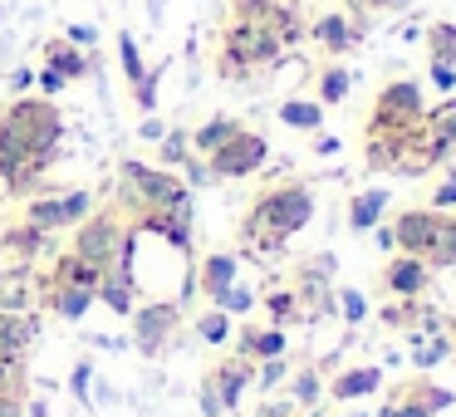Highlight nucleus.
Here are the masks:
<instances>
[{
	"label": "nucleus",
	"instance_id": "49",
	"mask_svg": "<svg viewBox=\"0 0 456 417\" xmlns=\"http://www.w3.org/2000/svg\"><path fill=\"white\" fill-rule=\"evenodd\" d=\"M197 403H201V417H226V407H221L216 388H211L207 378H201V397H197Z\"/></svg>",
	"mask_w": 456,
	"mask_h": 417
},
{
	"label": "nucleus",
	"instance_id": "48",
	"mask_svg": "<svg viewBox=\"0 0 456 417\" xmlns=\"http://www.w3.org/2000/svg\"><path fill=\"white\" fill-rule=\"evenodd\" d=\"M427 79H432L442 94H452L456 89V64H427Z\"/></svg>",
	"mask_w": 456,
	"mask_h": 417
},
{
	"label": "nucleus",
	"instance_id": "55",
	"mask_svg": "<svg viewBox=\"0 0 456 417\" xmlns=\"http://www.w3.org/2000/svg\"><path fill=\"white\" fill-rule=\"evenodd\" d=\"M373 236H378V246H383L387 256L397 250V241H393V226H387V221H378V226H373Z\"/></svg>",
	"mask_w": 456,
	"mask_h": 417
},
{
	"label": "nucleus",
	"instance_id": "39",
	"mask_svg": "<svg viewBox=\"0 0 456 417\" xmlns=\"http://www.w3.org/2000/svg\"><path fill=\"white\" fill-rule=\"evenodd\" d=\"M118 64H123V79H128V89L148 74V64H142V50H138V40H133V30H123L118 35Z\"/></svg>",
	"mask_w": 456,
	"mask_h": 417
},
{
	"label": "nucleus",
	"instance_id": "41",
	"mask_svg": "<svg viewBox=\"0 0 456 417\" xmlns=\"http://www.w3.org/2000/svg\"><path fill=\"white\" fill-rule=\"evenodd\" d=\"M348 15H358V20H368V15H403L412 11V0H344Z\"/></svg>",
	"mask_w": 456,
	"mask_h": 417
},
{
	"label": "nucleus",
	"instance_id": "1",
	"mask_svg": "<svg viewBox=\"0 0 456 417\" xmlns=\"http://www.w3.org/2000/svg\"><path fill=\"white\" fill-rule=\"evenodd\" d=\"M314 221V187L309 182H275V187H260L256 201L240 217V246L246 256H285L289 236Z\"/></svg>",
	"mask_w": 456,
	"mask_h": 417
},
{
	"label": "nucleus",
	"instance_id": "27",
	"mask_svg": "<svg viewBox=\"0 0 456 417\" xmlns=\"http://www.w3.org/2000/svg\"><path fill=\"white\" fill-rule=\"evenodd\" d=\"M289 403L299 407V413H305V407H319L324 403V368L319 364H299L295 373H289Z\"/></svg>",
	"mask_w": 456,
	"mask_h": 417
},
{
	"label": "nucleus",
	"instance_id": "25",
	"mask_svg": "<svg viewBox=\"0 0 456 417\" xmlns=\"http://www.w3.org/2000/svg\"><path fill=\"white\" fill-rule=\"evenodd\" d=\"M383 217H387V187H368L348 201V231L354 236H368Z\"/></svg>",
	"mask_w": 456,
	"mask_h": 417
},
{
	"label": "nucleus",
	"instance_id": "43",
	"mask_svg": "<svg viewBox=\"0 0 456 417\" xmlns=\"http://www.w3.org/2000/svg\"><path fill=\"white\" fill-rule=\"evenodd\" d=\"M285 378H289V358L285 354H280V358H260V364H256V383L265 388V393H270V388H280Z\"/></svg>",
	"mask_w": 456,
	"mask_h": 417
},
{
	"label": "nucleus",
	"instance_id": "37",
	"mask_svg": "<svg viewBox=\"0 0 456 417\" xmlns=\"http://www.w3.org/2000/svg\"><path fill=\"white\" fill-rule=\"evenodd\" d=\"M442 358H452V329H442V334H432V339H422V344H412V364L422 368H436Z\"/></svg>",
	"mask_w": 456,
	"mask_h": 417
},
{
	"label": "nucleus",
	"instance_id": "18",
	"mask_svg": "<svg viewBox=\"0 0 456 417\" xmlns=\"http://www.w3.org/2000/svg\"><path fill=\"white\" fill-rule=\"evenodd\" d=\"M40 60H45V70L64 74L69 84H79V79H89V74H94V54L79 50V45H69L64 35H50V40L40 45Z\"/></svg>",
	"mask_w": 456,
	"mask_h": 417
},
{
	"label": "nucleus",
	"instance_id": "32",
	"mask_svg": "<svg viewBox=\"0 0 456 417\" xmlns=\"http://www.w3.org/2000/svg\"><path fill=\"white\" fill-rule=\"evenodd\" d=\"M422 40H427V64H456V20H432Z\"/></svg>",
	"mask_w": 456,
	"mask_h": 417
},
{
	"label": "nucleus",
	"instance_id": "45",
	"mask_svg": "<svg viewBox=\"0 0 456 417\" xmlns=\"http://www.w3.org/2000/svg\"><path fill=\"white\" fill-rule=\"evenodd\" d=\"M69 388H74V397H79V403H94V358H84V364H74V373H69Z\"/></svg>",
	"mask_w": 456,
	"mask_h": 417
},
{
	"label": "nucleus",
	"instance_id": "29",
	"mask_svg": "<svg viewBox=\"0 0 456 417\" xmlns=\"http://www.w3.org/2000/svg\"><path fill=\"white\" fill-rule=\"evenodd\" d=\"M50 280H60V285H84V290H99L103 270H94L89 260H84V256H74V250H60V256H54Z\"/></svg>",
	"mask_w": 456,
	"mask_h": 417
},
{
	"label": "nucleus",
	"instance_id": "13",
	"mask_svg": "<svg viewBox=\"0 0 456 417\" xmlns=\"http://www.w3.org/2000/svg\"><path fill=\"white\" fill-rule=\"evenodd\" d=\"M387 226H393V241H397V250H403V256H417V260H422L427 250H432V241H436L442 211H432L427 201H422V207H403L393 221H387Z\"/></svg>",
	"mask_w": 456,
	"mask_h": 417
},
{
	"label": "nucleus",
	"instance_id": "33",
	"mask_svg": "<svg viewBox=\"0 0 456 417\" xmlns=\"http://www.w3.org/2000/svg\"><path fill=\"white\" fill-rule=\"evenodd\" d=\"M260 305H265V315H270V324H275V329L299 324V299H295V290H289V285L265 290V295H260Z\"/></svg>",
	"mask_w": 456,
	"mask_h": 417
},
{
	"label": "nucleus",
	"instance_id": "9",
	"mask_svg": "<svg viewBox=\"0 0 456 417\" xmlns=\"http://www.w3.org/2000/svg\"><path fill=\"white\" fill-rule=\"evenodd\" d=\"M201 162H207L211 182H240V177H250V172H260L270 162V143H265V133L240 128L236 138H226L211 158H201Z\"/></svg>",
	"mask_w": 456,
	"mask_h": 417
},
{
	"label": "nucleus",
	"instance_id": "8",
	"mask_svg": "<svg viewBox=\"0 0 456 417\" xmlns=\"http://www.w3.org/2000/svg\"><path fill=\"white\" fill-rule=\"evenodd\" d=\"M138 236H158V241H167L177 256H187L191 260V236H197V201H191V192L187 197H177L172 207H152V211H138V217L128 221Z\"/></svg>",
	"mask_w": 456,
	"mask_h": 417
},
{
	"label": "nucleus",
	"instance_id": "38",
	"mask_svg": "<svg viewBox=\"0 0 456 417\" xmlns=\"http://www.w3.org/2000/svg\"><path fill=\"white\" fill-rule=\"evenodd\" d=\"M422 123H427V128H432V133H442V138H446V143H452V148H456V94H446L442 103H432Z\"/></svg>",
	"mask_w": 456,
	"mask_h": 417
},
{
	"label": "nucleus",
	"instance_id": "30",
	"mask_svg": "<svg viewBox=\"0 0 456 417\" xmlns=\"http://www.w3.org/2000/svg\"><path fill=\"white\" fill-rule=\"evenodd\" d=\"M275 113H280V123L295 128V133H319L324 128V103L319 99H285Z\"/></svg>",
	"mask_w": 456,
	"mask_h": 417
},
{
	"label": "nucleus",
	"instance_id": "7",
	"mask_svg": "<svg viewBox=\"0 0 456 417\" xmlns=\"http://www.w3.org/2000/svg\"><path fill=\"white\" fill-rule=\"evenodd\" d=\"M334 270H338V260L329 256V250H319V256H309L295 266L289 290H295V299H299V324H319V319L334 315V290H329Z\"/></svg>",
	"mask_w": 456,
	"mask_h": 417
},
{
	"label": "nucleus",
	"instance_id": "34",
	"mask_svg": "<svg viewBox=\"0 0 456 417\" xmlns=\"http://www.w3.org/2000/svg\"><path fill=\"white\" fill-rule=\"evenodd\" d=\"M231 329H236V324H231V315H226V309H216V305H207L197 315V339H201V344H231Z\"/></svg>",
	"mask_w": 456,
	"mask_h": 417
},
{
	"label": "nucleus",
	"instance_id": "54",
	"mask_svg": "<svg viewBox=\"0 0 456 417\" xmlns=\"http://www.w3.org/2000/svg\"><path fill=\"white\" fill-rule=\"evenodd\" d=\"M309 138H314V152H319V158H334V152H338V138H334V133H309Z\"/></svg>",
	"mask_w": 456,
	"mask_h": 417
},
{
	"label": "nucleus",
	"instance_id": "16",
	"mask_svg": "<svg viewBox=\"0 0 456 417\" xmlns=\"http://www.w3.org/2000/svg\"><path fill=\"white\" fill-rule=\"evenodd\" d=\"M236 280H240V256L236 250H207V256L191 266V285H197V295H207L211 305H216Z\"/></svg>",
	"mask_w": 456,
	"mask_h": 417
},
{
	"label": "nucleus",
	"instance_id": "6",
	"mask_svg": "<svg viewBox=\"0 0 456 417\" xmlns=\"http://www.w3.org/2000/svg\"><path fill=\"white\" fill-rule=\"evenodd\" d=\"M123 241H128V217H123L118 207H99L74 226V246L69 250L84 256L94 270H109L113 260H118Z\"/></svg>",
	"mask_w": 456,
	"mask_h": 417
},
{
	"label": "nucleus",
	"instance_id": "17",
	"mask_svg": "<svg viewBox=\"0 0 456 417\" xmlns=\"http://www.w3.org/2000/svg\"><path fill=\"white\" fill-rule=\"evenodd\" d=\"M383 388V368L378 364H354V368H338L329 378V403H358V397H373Z\"/></svg>",
	"mask_w": 456,
	"mask_h": 417
},
{
	"label": "nucleus",
	"instance_id": "57",
	"mask_svg": "<svg viewBox=\"0 0 456 417\" xmlns=\"http://www.w3.org/2000/svg\"><path fill=\"white\" fill-rule=\"evenodd\" d=\"M305 417H324V407H305Z\"/></svg>",
	"mask_w": 456,
	"mask_h": 417
},
{
	"label": "nucleus",
	"instance_id": "36",
	"mask_svg": "<svg viewBox=\"0 0 456 417\" xmlns=\"http://www.w3.org/2000/svg\"><path fill=\"white\" fill-rule=\"evenodd\" d=\"M187 158H191V138L182 128H172V133H162V138H158V168L177 172Z\"/></svg>",
	"mask_w": 456,
	"mask_h": 417
},
{
	"label": "nucleus",
	"instance_id": "51",
	"mask_svg": "<svg viewBox=\"0 0 456 417\" xmlns=\"http://www.w3.org/2000/svg\"><path fill=\"white\" fill-rule=\"evenodd\" d=\"M256 417H299V407L289 403V397H270V403H260Z\"/></svg>",
	"mask_w": 456,
	"mask_h": 417
},
{
	"label": "nucleus",
	"instance_id": "26",
	"mask_svg": "<svg viewBox=\"0 0 456 417\" xmlns=\"http://www.w3.org/2000/svg\"><path fill=\"white\" fill-rule=\"evenodd\" d=\"M240 128H246L240 119H231V113H216V119H207L201 128L187 133V138H191V152H197V158H211V152H216L226 138H236Z\"/></svg>",
	"mask_w": 456,
	"mask_h": 417
},
{
	"label": "nucleus",
	"instance_id": "42",
	"mask_svg": "<svg viewBox=\"0 0 456 417\" xmlns=\"http://www.w3.org/2000/svg\"><path fill=\"white\" fill-rule=\"evenodd\" d=\"M256 305H260V295H256V290H250V285H240V280H236V285H231L226 295L216 299V309H226L231 319H236V315H250V309H256Z\"/></svg>",
	"mask_w": 456,
	"mask_h": 417
},
{
	"label": "nucleus",
	"instance_id": "53",
	"mask_svg": "<svg viewBox=\"0 0 456 417\" xmlns=\"http://www.w3.org/2000/svg\"><path fill=\"white\" fill-rule=\"evenodd\" d=\"M162 133H167V123L158 119V113H142V123H138V138H148V143H158Z\"/></svg>",
	"mask_w": 456,
	"mask_h": 417
},
{
	"label": "nucleus",
	"instance_id": "19",
	"mask_svg": "<svg viewBox=\"0 0 456 417\" xmlns=\"http://www.w3.org/2000/svg\"><path fill=\"white\" fill-rule=\"evenodd\" d=\"M54 236L40 226H30V221H15V226H0V256L11 260V266H25V260H35L40 250H50Z\"/></svg>",
	"mask_w": 456,
	"mask_h": 417
},
{
	"label": "nucleus",
	"instance_id": "46",
	"mask_svg": "<svg viewBox=\"0 0 456 417\" xmlns=\"http://www.w3.org/2000/svg\"><path fill=\"white\" fill-rule=\"evenodd\" d=\"M427 207L432 211H456V172H446V177L436 182L432 197H427Z\"/></svg>",
	"mask_w": 456,
	"mask_h": 417
},
{
	"label": "nucleus",
	"instance_id": "15",
	"mask_svg": "<svg viewBox=\"0 0 456 417\" xmlns=\"http://www.w3.org/2000/svg\"><path fill=\"white\" fill-rule=\"evenodd\" d=\"M211 388H216V397H221V407H226V413H236L240 407V397H246V388L256 383V358H240V354H226L221 358V364H211L207 373Z\"/></svg>",
	"mask_w": 456,
	"mask_h": 417
},
{
	"label": "nucleus",
	"instance_id": "58",
	"mask_svg": "<svg viewBox=\"0 0 456 417\" xmlns=\"http://www.w3.org/2000/svg\"><path fill=\"white\" fill-rule=\"evenodd\" d=\"M452 358H456V329H452Z\"/></svg>",
	"mask_w": 456,
	"mask_h": 417
},
{
	"label": "nucleus",
	"instance_id": "3",
	"mask_svg": "<svg viewBox=\"0 0 456 417\" xmlns=\"http://www.w3.org/2000/svg\"><path fill=\"white\" fill-rule=\"evenodd\" d=\"M187 182L167 168H152V162H138V158H123L118 162V187H113V207L123 217H138V211H152V207H172L177 197H187Z\"/></svg>",
	"mask_w": 456,
	"mask_h": 417
},
{
	"label": "nucleus",
	"instance_id": "40",
	"mask_svg": "<svg viewBox=\"0 0 456 417\" xmlns=\"http://www.w3.org/2000/svg\"><path fill=\"white\" fill-rule=\"evenodd\" d=\"M162 70H167V64H152V70L142 74L138 84H133V109H138V113H152V109H158V84H162Z\"/></svg>",
	"mask_w": 456,
	"mask_h": 417
},
{
	"label": "nucleus",
	"instance_id": "5",
	"mask_svg": "<svg viewBox=\"0 0 456 417\" xmlns=\"http://www.w3.org/2000/svg\"><path fill=\"white\" fill-rule=\"evenodd\" d=\"M427 119V94L417 79H393L373 94V109L363 119V133H407Z\"/></svg>",
	"mask_w": 456,
	"mask_h": 417
},
{
	"label": "nucleus",
	"instance_id": "20",
	"mask_svg": "<svg viewBox=\"0 0 456 417\" xmlns=\"http://www.w3.org/2000/svg\"><path fill=\"white\" fill-rule=\"evenodd\" d=\"M387 403H412V407H422L427 417H436V413H446V407H456V393H446L442 383L417 373V378H407V383H397L393 393H387Z\"/></svg>",
	"mask_w": 456,
	"mask_h": 417
},
{
	"label": "nucleus",
	"instance_id": "24",
	"mask_svg": "<svg viewBox=\"0 0 456 417\" xmlns=\"http://www.w3.org/2000/svg\"><path fill=\"white\" fill-rule=\"evenodd\" d=\"M94 299L99 305H109L118 319L133 315V305H138V285H133V270H103L99 290H94Z\"/></svg>",
	"mask_w": 456,
	"mask_h": 417
},
{
	"label": "nucleus",
	"instance_id": "22",
	"mask_svg": "<svg viewBox=\"0 0 456 417\" xmlns=\"http://www.w3.org/2000/svg\"><path fill=\"white\" fill-rule=\"evenodd\" d=\"M40 299H45V309H54V315L69 319V324L94 309V290H84V285H60V280H50V275H45Z\"/></svg>",
	"mask_w": 456,
	"mask_h": 417
},
{
	"label": "nucleus",
	"instance_id": "44",
	"mask_svg": "<svg viewBox=\"0 0 456 417\" xmlns=\"http://www.w3.org/2000/svg\"><path fill=\"white\" fill-rule=\"evenodd\" d=\"M334 309L348 319V324H363V319H368V299L358 295V290H338V295H334Z\"/></svg>",
	"mask_w": 456,
	"mask_h": 417
},
{
	"label": "nucleus",
	"instance_id": "12",
	"mask_svg": "<svg viewBox=\"0 0 456 417\" xmlns=\"http://www.w3.org/2000/svg\"><path fill=\"white\" fill-rule=\"evenodd\" d=\"M363 35H368V20H358L348 11H324L319 20H309L305 40H314L324 60H344V54H354L363 45Z\"/></svg>",
	"mask_w": 456,
	"mask_h": 417
},
{
	"label": "nucleus",
	"instance_id": "47",
	"mask_svg": "<svg viewBox=\"0 0 456 417\" xmlns=\"http://www.w3.org/2000/svg\"><path fill=\"white\" fill-rule=\"evenodd\" d=\"M35 89H40L45 99H54V94L69 89V79H64V74H54V70H40V74H35Z\"/></svg>",
	"mask_w": 456,
	"mask_h": 417
},
{
	"label": "nucleus",
	"instance_id": "23",
	"mask_svg": "<svg viewBox=\"0 0 456 417\" xmlns=\"http://www.w3.org/2000/svg\"><path fill=\"white\" fill-rule=\"evenodd\" d=\"M35 339H40V324H35V315L0 309V358H25Z\"/></svg>",
	"mask_w": 456,
	"mask_h": 417
},
{
	"label": "nucleus",
	"instance_id": "35",
	"mask_svg": "<svg viewBox=\"0 0 456 417\" xmlns=\"http://www.w3.org/2000/svg\"><path fill=\"white\" fill-rule=\"evenodd\" d=\"M0 397H30V364L0 358Z\"/></svg>",
	"mask_w": 456,
	"mask_h": 417
},
{
	"label": "nucleus",
	"instance_id": "28",
	"mask_svg": "<svg viewBox=\"0 0 456 417\" xmlns=\"http://www.w3.org/2000/svg\"><path fill=\"white\" fill-rule=\"evenodd\" d=\"M348 89H354V74H348V64L329 60L324 70L314 74V99L324 103V109H338V103L348 99Z\"/></svg>",
	"mask_w": 456,
	"mask_h": 417
},
{
	"label": "nucleus",
	"instance_id": "4",
	"mask_svg": "<svg viewBox=\"0 0 456 417\" xmlns=\"http://www.w3.org/2000/svg\"><path fill=\"white\" fill-rule=\"evenodd\" d=\"M0 123H5L25 148H30L35 158H45V162L60 158L64 113H60V103H54V99H45V94H20V99H11L5 109H0Z\"/></svg>",
	"mask_w": 456,
	"mask_h": 417
},
{
	"label": "nucleus",
	"instance_id": "31",
	"mask_svg": "<svg viewBox=\"0 0 456 417\" xmlns=\"http://www.w3.org/2000/svg\"><path fill=\"white\" fill-rule=\"evenodd\" d=\"M427 270H456V211H442V226H436V241L427 250Z\"/></svg>",
	"mask_w": 456,
	"mask_h": 417
},
{
	"label": "nucleus",
	"instance_id": "21",
	"mask_svg": "<svg viewBox=\"0 0 456 417\" xmlns=\"http://www.w3.org/2000/svg\"><path fill=\"white\" fill-rule=\"evenodd\" d=\"M231 344H236L240 358H256V364H260V358H280V354H285L289 339H285V329H275V324H270V329L236 324V329H231Z\"/></svg>",
	"mask_w": 456,
	"mask_h": 417
},
{
	"label": "nucleus",
	"instance_id": "56",
	"mask_svg": "<svg viewBox=\"0 0 456 417\" xmlns=\"http://www.w3.org/2000/svg\"><path fill=\"white\" fill-rule=\"evenodd\" d=\"M25 417H50V403L45 397H25Z\"/></svg>",
	"mask_w": 456,
	"mask_h": 417
},
{
	"label": "nucleus",
	"instance_id": "50",
	"mask_svg": "<svg viewBox=\"0 0 456 417\" xmlns=\"http://www.w3.org/2000/svg\"><path fill=\"white\" fill-rule=\"evenodd\" d=\"M64 40L79 45V50H94V45H99V30H94V25H69V30H64Z\"/></svg>",
	"mask_w": 456,
	"mask_h": 417
},
{
	"label": "nucleus",
	"instance_id": "2",
	"mask_svg": "<svg viewBox=\"0 0 456 417\" xmlns=\"http://www.w3.org/2000/svg\"><path fill=\"white\" fill-rule=\"evenodd\" d=\"M285 45L275 40V30L260 20H231L216 30V79L226 84H250L260 79V74L280 70V60H285Z\"/></svg>",
	"mask_w": 456,
	"mask_h": 417
},
{
	"label": "nucleus",
	"instance_id": "59",
	"mask_svg": "<svg viewBox=\"0 0 456 417\" xmlns=\"http://www.w3.org/2000/svg\"><path fill=\"white\" fill-rule=\"evenodd\" d=\"M354 417H363V413H354Z\"/></svg>",
	"mask_w": 456,
	"mask_h": 417
},
{
	"label": "nucleus",
	"instance_id": "52",
	"mask_svg": "<svg viewBox=\"0 0 456 417\" xmlns=\"http://www.w3.org/2000/svg\"><path fill=\"white\" fill-rule=\"evenodd\" d=\"M11 99H20V94H30L35 89V70H11Z\"/></svg>",
	"mask_w": 456,
	"mask_h": 417
},
{
	"label": "nucleus",
	"instance_id": "10",
	"mask_svg": "<svg viewBox=\"0 0 456 417\" xmlns=\"http://www.w3.org/2000/svg\"><path fill=\"white\" fill-rule=\"evenodd\" d=\"M89 211H94V192L74 187V192H45V197H30V201H25V211H20V221H30V226L60 236V231L79 226Z\"/></svg>",
	"mask_w": 456,
	"mask_h": 417
},
{
	"label": "nucleus",
	"instance_id": "14",
	"mask_svg": "<svg viewBox=\"0 0 456 417\" xmlns=\"http://www.w3.org/2000/svg\"><path fill=\"white\" fill-rule=\"evenodd\" d=\"M427 290H432V270H427V260L393 250L387 266H383V295L387 299H422Z\"/></svg>",
	"mask_w": 456,
	"mask_h": 417
},
{
	"label": "nucleus",
	"instance_id": "11",
	"mask_svg": "<svg viewBox=\"0 0 456 417\" xmlns=\"http://www.w3.org/2000/svg\"><path fill=\"white\" fill-rule=\"evenodd\" d=\"M182 329V299H148L133 305V348L142 358H158L172 344V334Z\"/></svg>",
	"mask_w": 456,
	"mask_h": 417
}]
</instances>
